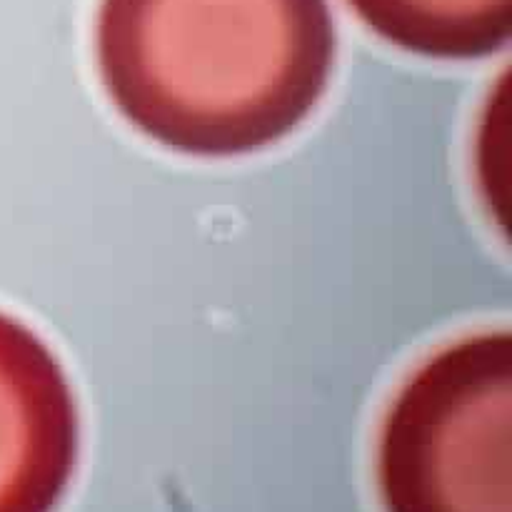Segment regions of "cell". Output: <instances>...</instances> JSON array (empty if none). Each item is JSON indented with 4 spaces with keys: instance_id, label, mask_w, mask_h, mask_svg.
<instances>
[{
    "instance_id": "7a4b0ae2",
    "label": "cell",
    "mask_w": 512,
    "mask_h": 512,
    "mask_svg": "<svg viewBox=\"0 0 512 512\" xmlns=\"http://www.w3.org/2000/svg\"><path fill=\"white\" fill-rule=\"evenodd\" d=\"M383 512H512V335H465L430 355L380 423Z\"/></svg>"
},
{
    "instance_id": "6da1fadb",
    "label": "cell",
    "mask_w": 512,
    "mask_h": 512,
    "mask_svg": "<svg viewBox=\"0 0 512 512\" xmlns=\"http://www.w3.org/2000/svg\"><path fill=\"white\" fill-rule=\"evenodd\" d=\"M335 50L328 0H100L95 18L115 110L195 158L288 138L323 100Z\"/></svg>"
},
{
    "instance_id": "277c9868",
    "label": "cell",
    "mask_w": 512,
    "mask_h": 512,
    "mask_svg": "<svg viewBox=\"0 0 512 512\" xmlns=\"http://www.w3.org/2000/svg\"><path fill=\"white\" fill-rule=\"evenodd\" d=\"M395 48L435 60H478L512 38V0H348Z\"/></svg>"
},
{
    "instance_id": "3957f363",
    "label": "cell",
    "mask_w": 512,
    "mask_h": 512,
    "mask_svg": "<svg viewBox=\"0 0 512 512\" xmlns=\"http://www.w3.org/2000/svg\"><path fill=\"white\" fill-rule=\"evenodd\" d=\"M78 453V403L63 365L0 310V512L58 510Z\"/></svg>"
}]
</instances>
